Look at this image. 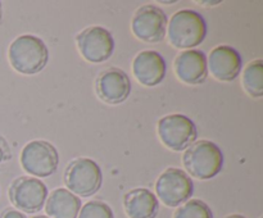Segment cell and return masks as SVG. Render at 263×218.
Masks as SVG:
<instances>
[{
  "label": "cell",
  "instance_id": "obj_6",
  "mask_svg": "<svg viewBox=\"0 0 263 218\" xmlns=\"http://www.w3.org/2000/svg\"><path fill=\"white\" fill-rule=\"evenodd\" d=\"M21 166L27 173L37 177H49L58 169L59 154L53 144L45 140H32L21 151Z\"/></svg>",
  "mask_w": 263,
  "mask_h": 218
},
{
  "label": "cell",
  "instance_id": "obj_18",
  "mask_svg": "<svg viewBox=\"0 0 263 218\" xmlns=\"http://www.w3.org/2000/svg\"><path fill=\"white\" fill-rule=\"evenodd\" d=\"M174 218H215L211 208L199 199H189L180 205Z\"/></svg>",
  "mask_w": 263,
  "mask_h": 218
},
{
  "label": "cell",
  "instance_id": "obj_1",
  "mask_svg": "<svg viewBox=\"0 0 263 218\" xmlns=\"http://www.w3.org/2000/svg\"><path fill=\"white\" fill-rule=\"evenodd\" d=\"M8 58L10 66L18 73L36 74L48 64L49 50L37 36L22 35L10 44Z\"/></svg>",
  "mask_w": 263,
  "mask_h": 218
},
{
  "label": "cell",
  "instance_id": "obj_16",
  "mask_svg": "<svg viewBox=\"0 0 263 218\" xmlns=\"http://www.w3.org/2000/svg\"><path fill=\"white\" fill-rule=\"evenodd\" d=\"M45 210L50 218H77L81 200L64 187L53 190L46 197Z\"/></svg>",
  "mask_w": 263,
  "mask_h": 218
},
{
  "label": "cell",
  "instance_id": "obj_17",
  "mask_svg": "<svg viewBox=\"0 0 263 218\" xmlns=\"http://www.w3.org/2000/svg\"><path fill=\"white\" fill-rule=\"evenodd\" d=\"M244 90L251 95L252 97L263 96V63L262 59H256L251 62L248 66L244 68L243 80H241Z\"/></svg>",
  "mask_w": 263,
  "mask_h": 218
},
{
  "label": "cell",
  "instance_id": "obj_5",
  "mask_svg": "<svg viewBox=\"0 0 263 218\" xmlns=\"http://www.w3.org/2000/svg\"><path fill=\"white\" fill-rule=\"evenodd\" d=\"M161 143L174 151L186 150L197 141L198 131L195 123L184 114H168L161 118L157 125Z\"/></svg>",
  "mask_w": 263,
  "mask_h": 218
},
{
  "label": "cell",
  "instance_id": "obj_13",
  "mask_svg": "<svg viewBox=\"0 0 263 218\" xmlns=\"http://www.w3.org/2000/svg\"><path fill=\"white\" fill-rule=\"evenodd\" d=\"M174 69L177 78L187 85H200L207 80V56L202 50L190 49L176 56Z\"/></svg>",
  "mask_w": 263,
  "mask_h": 218
},
{
  "label": "cell",
  "instance_id": "obj_19",
  "mask_svg": "<svg viewBox=\"0 0 263 218\" xmlns=\"http://www.w3.org/2000/svg\"><path fill=\"white\" fill-rule=\"evenodd\" d=\"M79 218H115V214L107 203L91 200L80 209Z\"/></svg>",
  "mask_w": 263,
  "mask_h": 218
},
{
  "label": "cell",
  "instance_id": "obj_15",
  "mask_svg": "<svg viewBox=\"0 0 263 218\" xmlns=\"http://www.w3.org/2000/svg\"><path fill=\"white\" fill-rule=\"evenodd\" d=\"M123 208L128 218H156L159 210V202L151 190L138 187L126 192Z\"/></svg>",
  "mask_w": 263,
  "mask_h": 218
},
{
  "label": "cell",
  "instance_id": "obj_11",
  "mask_svg": "<svg viewBox=\"0 0 263 218\" xmlns=\"http://www.w3.org/2000/svg\"><path fill=\"white\" fill-rule=\"evenodd\" d=\"M95 92L99 99L107 104H121L131 94L130 78L125 71L117 67H110L98 76Z\"/></svg>",
  "mask_w": 263,
  "mask_h": 218
},
{
  "label": "cell",
  "instance_id": "obj_10",
  "mask_svg": "<svg viewBox=\"0 0 263 218\" xmlns=\"http://www.w3.org/2000/svg\"><path fill=\"white\" fill-rule=\"evenodd\" d=\"M76 45L80 54L90 63L108 61L115 51V40L107 28L90 26L76 36Z\"/></svg>",
  "mask_w": 263,
  "mask_h": 218
},
{
  "label": "cell",
  "instance_id": "obj_25",
  "mask_svg": "<svg viewBox=\"0 0 263 218\" xmlns=\"http://www.w3.org/2000/svg\"><path fill=\"white\" fill-rule=\"evenodd\" d=\"M33 218H49V217H46V215H36V217Z\"/></svg>",
  "mask_w": 263,
  "mask_h": 218
},
{
  "label": "cell",
  "instance_id": "obj_8",
  "mask_svg": "<svg viewBox=\"0 0 263 218\" xmlns=\"http://www.w3.org/2000/svg\"><path fill=\"white\" fill-rule=\"evenodd\" d=\"M167 15L154 4H145L136 9L131 21V30L135 37L144 43H161L166 36Z\"/></svg>",
  "mask_w": 263,
  "mask_h": 218
},
{
  "label": "cell",
  "instance_id": "obj_7",
  "mask_svg": "<svg viewBox=\"0 0 263 218\" xmlns=\"http://www.w3.org/2000/svg\"><path fill=\"white\" fill-rule=\"evenodd\" d=\"M156 191L166 207L175 208L186 203L193 196L194 184L186 172L170 167L157 180Z\"/></svg>",
  "mask_w": 263,
  "mask_h": 218
},
{
  "label": "cell",
  "instance_id": "obj_14",
  "mask_svg": "<svg viewBox=\"0 0 263 218\" xmlns=\"http://www.w3.org/2000/svg\"><path fill=\"white\" fill-rule=\"evenodd\" d=\"M166 68L164 58L154 50L140 51L133 61L134 77L146 87L161 84L166 76Z\"/></svg>",
  "mask_w": 263,
  "mask_h": 218
},
{
  "label": "cell",
  "instance_id": "obj_20",
  "mask_svg": "<svg viewBox=\"0 0 263 218\" xmlns=\"http://www.w3.org/2000/svg\"><path fill=\"white\" fill-rule=\"evenodd\" d=\"M10 158H12V153H10L9 145L5 141V138L3 136H0V164L9 161Z\"/></svg>",
  "mask_w": 263,
  "mask_h": 218
},
{
  "label": "cell",
  "instance_id": "obj_4",
  "mask_svg": "<svg viewBox=\"0 0 263 218\" xmlns=\"http://www.w3.org/2000/svg\"><path fill=\"white\" fill-rule=\"evenodd\" d=\"M102 169L90 158L73 159L64 171V184L76 196L89 197L102 187Z\"/></svg>",
  "mask_w": 263,
  "mask_h": 218
},
{
  "label": "cell",
  "instance_id": "obj_21",
  "mask_svg": "<svg viewBox=\"0 0 263 218\" xmlns=\"http://www.w3.org/2000/svg\"><path fill=\"white\" fill-rule=\"evenodd\" d=\"M0 218H26V215L17 209H7L3 212Z\"/></svg>",
  "mask_w": 263,
  "mask_h": 218
},
{
  "label": "cell",
  "instance_id": "obj_3",
  "mask_svg": "<svg viewBox=\"0 0 263 218\" xmlns=\"http://www.w3.org/2000/svg\"><path fill=\"white\" fill-rule=\"evenodd\" d=\"M182 163L192 177L210 180L222 171L223 154L212 141L199 140L185 150Z\"/></svg>",
  "mask_w": 263,
  "mask_h": 218
},
{
  "label": "cell",
  "instance_id": "obj_12",
  "mask_svg": "<svg viewBox=\"0 0 263 218\" xmlns=\"http://www.w3.org/2000/svg\"><path fill=\"white\" fill-rule=\"evenodd\" d=\"M207 67L216 80L234 81L243 68V61L236 49L230 45H218L210 53Z\"/></svg>",
  "mask_w": 263,
  "mask_h": 218
},
{
  "label": "cell",
  "instance_id": "obj_2",
  "mask_svg": "<svg viewBox=\"0 0 263 218\" xmlns=\"http://www.w3.org/2000/svg\"><path fill=\"white\" fill-rule=\"evenodd\" d=\"M166 31L174 48L190 50L204 41L207 25L204 18L195 10L181 9L172 15Z\"/></svg>",
  "mask_w": 263,
  "mask_h": 218
},
{
  "label": "cell",
  "instance_id": "obj_24",
  "mask_svg": "<svg viewBox=\"0 0 263 218\" xmlns=\"http://www.w3.org/2000/svg\"><path fill=\"white\" fill-rule=\"evenodd\" d=\"M3 19V8H2V3H0V23H2Z\"/></svg>",
  "mask_w": 263,
  "mask_h": 218
},
{
  "label": "cell",
  "instance_id": "obj_9",
  "mask_svg": "<svg viewBox=\"0 0 263 218\" xmlns=\"http://www.w3.org/2000/svg\"><path fill=\"white\" fill-rule=\"evenodd\" d=\"M48 197L45 184L36 177L21 176L9 186V199L17 210L36 213L43 209Z\"/></svg>",
  "mask_w": 263,
  "mask_h": 218
},
{
  "label": "cell",
  "instance_id": "obj_23",
  "mask_svg": "<svg viewBox=\"0 0 263 218\" xmlns=\"http://www.w3.org/2000/svg\"><path fill=\"white\" fill-rule=\"evenodd\" d=\"M225 218H247V217H244V215H241V214H230Z\"/></svg>",
  "mask_w": 263,
  "mask_h": 218
},
{
  "label": "cell",
  "instance_id": "obj_22",
  "mask_svg": "<svg viewBox=\"0 0 263 218\" xmlns=\"http://www.w3.org/2000/svg\"><path fill=\"white\" fill-rule=\"evenodd\" d=\"M198 4H208V5H216V4H220V2H198Z\"/></svg>",
  "mask_w": 263,
  "mask_h": 218
}]
</instances>
